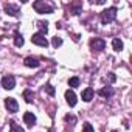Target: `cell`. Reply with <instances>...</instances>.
Here are the masks:
<instances>
[{"instance_id": "obj_24", "label": "cell", "mask_w": 132, "mask_h": 132, "mask_svg": "<svg viewBox=\"0 0 132 132\" xmlns=\"http://www.w3.org/2000/svg\"><path fill=\"white\" fill-rule=\"evenodd\" d=\"M93 3H96V5H103V3H104V0H96V2H93Z\"/></svg>"}, {"instance_id": "obj_5", "label": "cell", "mask_w": 132, "mask_h": 132, "mask_svg": "<svg viewBox=\"0 0 132 132\" xmlns=\"http://www.w3.org/2000/svg\"><path fill=\"white\" fill-rule=\"evenodd\" d=\"M31 42H33V44H36V45H39V47H47V45H48V40H47V37H45L44 34H40V33H36V34H33V37H31Z\"/></svg>"}, {"instance_id": "obj_12", "label": "cell", "mask_w": 132, "mask_h": 132, "mask_svg": "<svg viewBox=\"0 0 132 132\" xmlns=\"http://www.w3.org/2000/svg\"><path fill=\"white\" fill-rule=\"evenodd\" d=\"M37 28H39V33L45 36V33L48 31V23H47V22H42V20H40V22H37Z\"/></svg>"}, {"instance_id": "obj_7", "label": "cell", "mask_w": 132, "mask_h": 132, "mask_svg": "<svg viewBox=\"0 0 132 132\" xmlns=\"http://www.w3.org/2000/svg\"><path fill=\"white\" fill-rule=\"evenodd\" d=\"M65 100H67V104H69L70 107H75L76 103H78V100H76V93H75L73 90H67V92H65Z\"/></svg>"}, {"instance_id": "obj_16", "label": "cell", "mask_w": 132, "mask_h": 132, "mask_svg": "<svg viewBox=\"0 0 132 132\" xmlns=\"http://www.w3.org/2000/svg\"><path fill=\"white\" fill-rule=\"evenodd\" d=\"M100 95L104 96V98H109V96H112V89L110 87H104V89L100 90Z\"/></svg>"}, {"instance_id": "obj_10", "label": "cell", "mask_w": 132, "mask_h": 132, "mask_svg": "<svg viewBox=\"0 0 132 132\" xmlns=\"http://www.w3.org/2000/svg\"><path fill=\"white\" fill-rule=\"evenodd\" d=\"M23 121H25L27 126L31 127V126L36 123V115H34L33 112H25V113H23Z\"/></svg>"}, {"instance_id": "obj_3", "label": "cell", "mask_w": 132, "mask_h": 132, "mask_svg": "<svg viewBox=\"0 0 132 132\" xmlns=\"http://www.w3.org/2000/svg\"><path fill=\"white\" fill-rule=\"evenodd\" d=\"M2 87L6 89V90H13V89L16 87V78H14L13 75L3 76V79H2Z\"/></svg>"}, {"instance_id": "obj_25", "label": "cell", "mask_w": 132, "mask_h": 132, "mask_svg": "<svg viewBox=\"0 0 132 132\" xmlns=\"http://www.w3.org/2000/svg\"><path fill=\"white\" fill-rule=\"evenodd\" d=\"M48 132H53V130H48Z\"/></svg>"}, {"instance_id": "obj_19", "label": "cell", "mask_w": 132, "mask_h": 132, "mask_svg": "<svg viewBox=\"0 0 132 132\" xmlns=\"http://www.w3.org/2000/svg\"><path fill=\"white\" fill-rule=\"evenodd\" d=\"M82 132H95V129H93V126H92L90 123H84V126H82Z\"/></svg>"}, {"instance_id": "obj_1", "label": "cell", "mask_w": 132, "mask_h": 132, "mask_svg": "<svg viewBox=\"0 0 132 132\" xmlns=\"http://www.w3.org/2000/svg\"><path fill=\"white\" fill-rule=\"evenodd\" d=\"M115 17H117V8H115V6L107 8V10H104V11L101 13V22H103L104 25H107V23L113 22V20H115Z\"/></svg>"}, {"instance_id": "obj_23", "label": "cell", "mask_w": 132, "mask_h": 132, "mask_svg": "<svg viewBox=\"0 0 132 132\" xmlns=\"http://www.w3.org/2000/svg\"><path fill=\"white\" fill-rule=\"evenodd\" d=\"M109 78H110V81H112V82H113V81H115V79H117V78H115V75H113V73H109Z\"/></svg>"}, {"instance_id": "obj_21", "label": "cell", "mask_w": 132, "mask_h": 132, "mask_svg": "<svg viewBox=\"0 0 132 132\" xmlns=\"http://www.w3.org/2000/svg\"><path fill=\"white\" fill-rule=\"evenodd\" d=\"M45 90L48 92V95H51V96H54V87H53L51 84H45Z\"/></svg>"}, {"instance_id": "obj_13", "label": "cell", "mask_w": 132, "mask_h": 132, "mask_svg": "<svg viewBox=\"0 0 132 132\" xmlns=\"http://www.w3.org/2000/svg\"><path fill=\"white\" fill-rule=\"evenodd\" d=\"M112 47H113L115 51H121V50H123V42H121L118 37H115V39L112 40Z\"/></svg>"}, {"instance_id": "obj_9", "label": "cell", "mask_w": 132, "mask_h": 132, "mask_svg": "<svg viewBox=\"0 0 132 132\" xmlns=\"http://www.w3.org/2000/svg\"><path fill=\"white\" fill-rule=\"evenodd\" d=\"M23 64L27 65V67H30V69H37L39 67V61L36 59V57H33V56H28V57H25V61H23Z\"/></svg>"}, {"instance_id": "obj_14", "label": "cell", "mask_w": 132, "mask_h": 132, "mask_svg": "<svg viewBox=\"0 0 132 132\" xmlns=\"http://www.w3.org/2000/svg\"><path fill=\"white\" fill-rule=\"evenodd\" d=\"M23 42H25V40H23L22 34L16 33V34H14V45H16V47H22V45H23Z\"/></svg>"}, {"instance_id": "obj_11", "label": "cell", "mask_w": 132, "mask_h": 132, "mask_svg": "<svg viewBox=\"0 0 132 132\" xmlns=\"http://www.w3.org/2000/svg\"><path fill=\"white\" fill-rule=\"evenodd\" d=\"M5 11L10 16H17L19 14V6L17 5H13V3H8V5H5Z\"/></svg>"}, {"instance_id": "obj_18", "label": "cell", "mask_w": 132, "mask_h": 132, "mask_svg": "<svg viewBox=\"0 0 132 132\" xmlns=\"http://www.w3.org/2000/svg\"><path fill=\"white\" fill-rule=\"evenodd\" d=\"M51 44H53V47H54V48H57V47H61V45H62V39L56 36V37H53Z\"/></svg>"}, {"instance_id": "obj_17", "label": "cell", "mask_w": 132, "mask_h": 132, "mask_svg": "<svg viewBox=\"0 0 132 132\" xmlns=\"http://www.w3.org/2000/svg\"><path fill=\"white\" fill-rule=\"evenodd\" d=\"M69 86H70V87H78V86H79V78H78V76L70 78V79H69Z\"/></svg>"}, {"instance_id": "obj_22", "label": "cell", "mask_w": 132, "mask_h": 132, "mask_svg": "<svg viewBox=\"0 0 132 132\" xmlns=\"http://www.w3.org/2000/svg\"><path fill=\"white\" fill-rule=\"evenodd\" d=\"M65 121H69V123H72V126L76 123V118L73 117V115H65Z\"/></svg>"}, {"instance_id": "obj_4", "label": "cell", "mask_w": 132, "mask_h": 132, "mask_svg": "<svg viewBox=\"0 0 132 132\" xmlns=\"http://www.w3.org/2000/svg\"><path fill=\"white\" fill-rule=\"evenodd\" d=\"M90 48L93 51H103L106 48V42L103 39H100V37H95V39L90 40Z\"/></svg>"}, {"instance_id": "obj_2", "label": "cell", "mask_w": 132, "mask_h": 132, "mask_svg": "<svg viewBox=\"0 0 132 132\" xmlns=\"http://www.w3.org/2000/svg\"><path fill=\"white\" fill-rule=\"evenodd\" d=\"M33 8H34L37 13H40V14H51V13H53V6L47 5L45 2H40V0H37V2L33 3Z\"/></svg>"}, {"instance_id": "obj_15", "label": "cell", "mask_w": 132, "mask_h": 132, "mask_svg": "<svg viewBox=\"0 0 132 132\" xmlns=\"http://www.w3.org/2000/svg\"><path fill=\"white\" fill-rule=\"evenodd\" d=\"M10 132H25L17 123H14V121H11V124H10Z\"/></svg>"}, {"instance_id": "obj_6", "label": "cell", "mask_w": 132, "mask_h": 132, "mask_svg": "<svg viewBox=\"0 0 132 132\" xmlns=\"http://www.w3.org/2000/svg\"><path fill=\"white\" fill-rule=\"evenodd\" d=\"M5 107L8 109V112L14 113V112L19 110V103H17L14 98H6V100H5Z\"/></svg>"}, {"instance_id": "obj_8", "label": "cell", "mask_w": 132, "mask_h": 132, "mask_svg": "<svg viewBox=\"0 0 132 132\" xmlns=\"http://www.w3.org/2000/svg\"><path fill=\"white\" fill-rule=\"evenodd\" d=\"M93 95H95V92H93V89L92 87H86L84 90H82V93H81V98L84 100V101H92L93 100Z\"/></svg>"}, {"instance_id": "obj_20", "label": "cell", "mask_w": 132, "mask_h": 132, "mask_svg": "<svg viewBox=\"0 0 132 132\" xmlns=\"http://www.w3.org/2000/svg\"><path fill=\"white\" fill-rule=\"evenodd\" d=\"M23 96H25V101H27V103H31V101H33V93H31V90H25Z\"/></svg>"}]
</instances>
